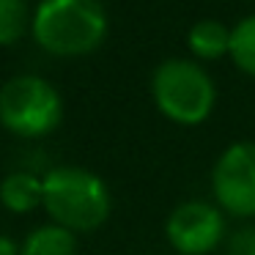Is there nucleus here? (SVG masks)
I'll list each match as a JSON object with an SVG mask.
<instances>
[{
    "mask_svg": "<svg viewBox=\"0 0 255 255\" xmlns=\"http://www.w3.org/2000/svg\"><path fill=\"white\" fill-rule=\"evenodd\" d=\"M0 255H19V247L8 236H0Z\"/></svg>",
    "mask_w": 255,
    "mask_h": 255,
    "instance_id": "obj_13",
    "label": "nucleus"
},
{
    "mask_svg": "<svg viewBox=\"0 0 255 255\" xmlns=\"http://www.w3.org/2000/svg\"><path fill=\"white\" fill-rule=\"evenodd\" d=\"M211 192L225 214L239 220L255 217V143L239 140L231 143L214 162Z\"/></svg>",
    "mask_w": 255,
    "mask_h": 255,
    "instance_id": "obj_5",
    "label": "nucleus"
},
{
    "mask_svg": "<svg viewBox=\"0 0 255 255\" xmlns=\"http://www.w3.org/2000/svg\"><path fill=\"white\" fill-rule=\"evenodd\" d=\"M165 236L178 255H209L225 239V214L206 200H187L170 211Z\"/></svg>",
    "mask_w": 255,
    "mask_h": 255,
    "instance_id": "obj_6",
    "label": "nucleus"
},
{
    "mask_svg": "<svg viewBox=\"0 0 255 255\" xmlns=\"http://www.w3.org/2000/svg\"><path fill=\"white\" fill-rule=\"evenodd\" d=\"M231 58L244 74L255 77V14L244 17L231 30Z\"/></svg>",
    "mask_w": 255,
    "mask_h": 255,
    "instance_id": "obj_10",
    "label": "nucleus"
},
{
    "mask_svg": "<svg viewBox=\"0 0 255 255\" xmlns=\"http://www.w3.org/2000/svg\"><path fill=\"white\" fill-rule=\"evenodd\" d=\"M187 47L200 61H220L231 55V30L217 19H200L189 28Z\"/></svg>",
    "mask_w": 255,
    "mask_h": 255,
    "instance_id": "obj_8",
    "label": "nucleus"
},
{
    "mask_svg": "<svg viewBox=\"0 0 255 255\" xmlns=\"http://www.w3.org/2000/svg\"><path fill=\"white\" fill-rule=\"evenodd\" d=\"M154 105L167 121L178 127H198L217 105V88L200 63L187 58L162 61L151 80Z\"/></svg>",
    "mask_w": 255,
    "mask_h": 255,
    "instance_id": "obj_3",
    "label": "nucleus"
},
{
    "mask_svg": "<svg viewBox=\"0 0 255 255\" xmlns=\"http://www.w3.org/2000/svg\"><path fill=\"white\" fill-rule=\"evenodd\" d=\"M44 178L30 170H14L0 181V203L11 214H30L41 206Z\"/></svg>",
    "mask_w": 255,
    "mask_h": 255,
    "instance_id": "obj_7",
    "label": "nucleus"
},
{
    "mask_svg": "<svg viewBox=\"0 0 255 255\" xmlns=\"http://www.w3.org/2000/svg\"><path fill=\"white\" fill-rule=\"evenodd\" d=\"M228 255H255V225H244L228 239Z\"/></svg>",
    "mask_w": 255,
    "mask_h": 255,
    "instance_id": "obj_12",
    "label": "nucleus"
},
{
    "mask_svg": "<svg viewBox=\"0 0 255 255\" xmlns=\"http://www.w3.org/2000/svg\"><path fill=\"white\" fill-rule=\"evenodd\" d=\"M30 33L50 55L80 58L105 41L107 11L99 0H39Z\"/></svg>",
    "mask_w": 255,
    "mask_h": 255,
    "instance_id": "obj_1",
    "label": "nucleus"
},
{
    "mask_svg": "<svg viewBox=\"0 0 255 255\" xmlns=\"http://www.w3.org/2000/svg\"><path fill=\"white\" fill-rule=\"evenodd\" d=\"M41 178H44L41 206L55 225L72 233H91L107 222L113 206L110 189L94 170L61 165L47 170Z\"/></svg>",
    "mask_w": 255,
    "mask_h": 255,
    "instance_id": "obj_2",
    "label": "nucleus"
},
{
    "mask_svg": "<svg viewBox=\"0 0 255 255\" xmlns=\"http://www.w3.org/2000/svg\"><path fill=\"white\" fill-rule=\"evenodd\" d=\"M63 121V99L39 74H17L0 88V124L17 137H44Z\"/></svg>",
    "mask_w": 255,
    "mask_h": 255,
    "instance_id": "obj_4",
    "label": "nucleus"
},
{
    "mask_svg": "<svg viewBox=\"0 0 255 255\" xmlns=\"http://www.w3.org/2000/svg\"><path fill=\"white\" fill-rule=\"evenodd\" d=\"M19 255H77V233L55 225H39L19 244Z\"/></svg>",
    "mask_w": 255,
    "mask_h": 255,
    "instance_id": "obj_9",
    "label": "nucleus"
},
{
    "mask_svg": "<svg viewBox=\"0 0 255 255\" xmlns=\"http://www.w3.org/2000/svg\"><path fill=\"white\" fill-rule=\"evenodd\" d=\"M30 25L25 0H0V44H17Z\"/></svg>",
    "mask_w": 255,
    "mask_h": 255,
    "instance_id": "obj_11",
    "label": "nucleus"
}]
</instances>
